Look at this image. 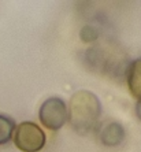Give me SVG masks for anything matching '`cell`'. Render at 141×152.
<instances>
[{"instance_id": "1", "label": "cell", "mask_w": 141, "mask_h": 152, "mask_svg": "<svg viewBox=\"0 0 141 152\" xmlns=\"http://www.w3.org/2000/svg\"><path fill=\"white\" fill-rule=\"evenodd\" d=\"M70 125L78 134H88L96 127L102 115V103L91 91H78L70 99Z\"/></svg>"}, {"instance_id": "2", "label": "cell", "mask_w": 141, "mask_h": 152, "mask_svg": "<svg viewBox=\"0 0 141 152\" xmlns=\"http://www.w3.org/2000/svg\"><path fill=\"white\" fill-rule=\"evenodd\" d=\"M14 142L18 149L23 152H39L45 145V133L34 122H21L15 127Z\"/></svg>"}, {"instance_id": "3", "label": "cell", "mask_w": 141, "mask_h": 152, "mask_svg": "<svg viewBox=\"0 0 141 152\" xmlns=\"http://www.w3.org/2000/svg\"><path fill=\"white\" fill-rule=\"evenodd\" d=\"M39 118L42 126L50 130H59L64 126L69 118L67 106L64 100L58 96L48 97L39 110Z\"/></svg>"}, {"instance_id": "4", "label": "cell", "mask_w": 141, "mask_h": 152, "mask_svg": "<svg viewBox=\"0 0 141 152\" xmlns=\"http://www.w3.org/2000/svg\"><path fill=\"white\" fill-rule=\"evenodd\" d=\"M125 136H126V133H125L123 126L118 124V122H111V124H108L107 126H104L102 129L100 141L103 142V145L113 148V147H116L123 141Z\"/></svg>"}, {"instance_id": "5", "label": "cell", "mask_w": 141, "mask_h": 152, "mask_svg": "<svg viewBox=\"0 0 141 152\" xmlns=\"http://www.w3.org/2000/svg\"><path fill=\"white\" fill-rule=\"evenodd\" d=\"M127 86L133 96L141 99V58L133 60L127 69Z\"/></svg>"}, {"instance_id": "6", "label": "cell", "mask_w": 141, "mask_h": 152, "mask_svg": "<svg viewBox=\"0 0 141 152\" xmlns=\"http://www.w3.org/2000/svg\"><path fill=\"white\" fill-rule=\"evenodd\" d=\"M15 127H17V125H15L12 118L0 114V145L7 144L12 138Z\"/></svg>"}, {"instance_id": "7", "label": "cell", "mask_w": 141, "mask_h": 152, "mask_svg": "<svg viewBox=\"0 0 141 152\" xmlns=\"http://www.w3.org/2000/svg\"><path fill=\"white\" fill-rule=\"evenodd\" d=\"M96 37H97V32L93 28L86 26L81 30V39L84 41H92V40H96Z\"/></svg>"}, {"instance_id": "8", "label": "cell", "mask_w": 141, "mask_h": 152, "mask_svg": "<svg viewBox=\"0 0 141 152\" xmlns=\"http://www.w3.org/2000/svg\"><path fill=\"white\" fill-rule=\"evenodd\" d=\"M136 114H137V118L141 121V99H138L137 104H136Z\"/></svg>"}]
</instances>
